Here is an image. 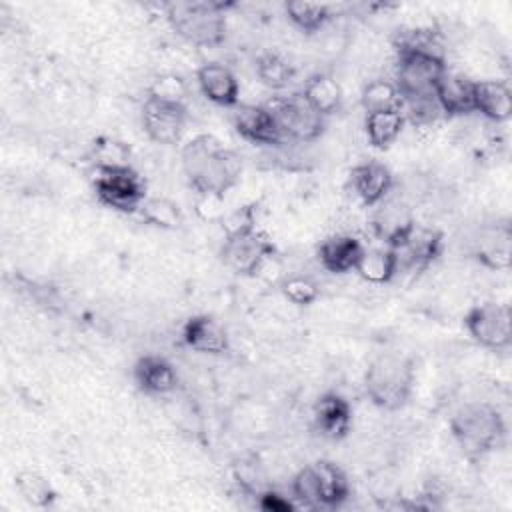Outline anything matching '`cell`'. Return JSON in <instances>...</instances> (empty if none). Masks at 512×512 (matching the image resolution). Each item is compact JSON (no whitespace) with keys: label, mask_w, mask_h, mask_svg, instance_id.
Instances as JSON below:
<instances>
[{"label":"cell","mask_w":512,"mask_h":512,"mask_svg":"<svg viewBox=\"0 0 512 512\" xmlns=\"http://www.w3.org/2000/svg\"><path fill=\"white\" fill-rule=\"evenodd\" d=\"M274 114V120L280 128L284 140L308 144L322 136L326 118L320 116L302 94L278 96L266 104Z\"/></svg>","instance_id":"obj_8"},{"label":"cell","mask_w":512,"mask_h":512,"mask_svg":"<svg viewBox=\"0 0 512 512\" xmlns=\"http://www.w3.org/2000/svg\"><path fill=\"white\" fill-rule=\"evenodd\" d=\"M474 258L492 270H506L510 266V228L496 224L484 228L474 246Z\"/></svg>","instance_id":"obj_24"},{"label":"cell","mask_w":512,"mask_h":512,"mask_svg":"<svg viewBox=\"0 0 512 512\" xmlns=\"http://www.w3.org/2000/svg\"><path fill=\"white\" fill-rule=\"evenodd\" d=\"M138 214L142 220L154 228L160 230H178L184 224V214L178 202L166 198V196H152L146 198L140 206Z\"/></svg>","instance_id":"obj_29"},{"label":"cell","mask_w":512,"mask_h":512,"mask_svg":"<svg viewBox=\"0 0 512 512\" xmlns=\"http://www.w3.org/2000/svg\"><path fill=\"white\" fill-rule=\"evenodd\" d=\"M406 124L404 110H388V112H372L364 118V132L368 144L378 150L390 148L402 134Z\"/></svg>","instance_id":"obj_26"},{"label":"cell","mask_w":512,"mask_h":512,"mask_svg":"<svg viewBox=\"0 0 512 512\" xmlns=\"http://www.w3.org/2000/svg\"><path fill=\"white\" fill-rule=\"evenodd\" d=\"M284 12L292 26L304 34H316L332 20V8L328 4L318 2H286Z\"/></svg>","instance_id":"obj_27"},{"label":"cell","mask_w":512,"mask_h":512,"mask_svg":"<svg viewBox=\"0 0 512 512\" xmlns=\"http://www.w3.org/2000/svg\"><path fill=\"white\" fill-rule=\"evenodd\" d=\"M474 112L492 124L512 116V88L506 80H474Z\"/></svg>","instance_id":"obj_21"},{"label":"cell","mask_w":512,"mask_h":512,"mask_svg":"<svg viewBox=\"0 0 512 512\" xmlns=\"http://www.w3.org/2000/svg\"><path fill=\"white\" fill-rule=\"evenodd\" d=\"M350 184L360 204L366 208H374L392 192L394 176L384 162L366 160L352 168Z\"/></svg>","instance_id":"obj_14"},{"label":"cell","mask_w":512,"mask_h":512,"mask_svg":"<svg viewBox=\"0 0 512 512\" xmlns=\"http://www.w3.org/2000/svg\"><path fill=\"white\" fill-rule=\"evenodd\" d=\"M230 4L192 0L166 4V20L170 28L188 44L198 48H214L226 38V10Z\"/></svg>","instance_id":"obj_4"},{"label":"cell","mask_w":512,"mask_h":512,"mask_svg":"<svg viewBox=\"0 0 512 512\" xmlns=\"http://www.w3.org/2000/svg\"><path fill=\"white\" fill-rule=\"evenodd\" d=\"M364 248L366 246L354 234L336 232L324 238L318 246V260L330 274H348L356 270Z\"/></svg>","instance_id":"obj_20"},{"label":"cell","mask_w":512,"mask_h":512,"mask_svg":"<svg viewBox=\"0 0 512 512\" xmlns=\"http://www.w3.org/2000/svg\"><path fill=\"white\" fill-rule=\"evenodd\" d=\"M276 254V246L270 236L256 228L248 216L226 230V238L220 250L222 262L240 276H256Z\"/></svg>","instance_id":"obj_5"},{"label":"cell","mask_w":512,"mask_h":512,"mask_svg":"<svg viewBox=\"0 0 512 512\" xmlns=\"http://www.w3.org/2000/svg\"><path fill=\"white\" fill-rule=\"evenodd\" d=\"M468 336L482 348L506 350L512 344V314L504 302H480L464 316Z\"/></svg>","instance_id":"obj_9"},{"label":"cell","mask_w":512,"mask_h":512,"mask_svg":"<svg viewBox=\"0 0 512 512\" xmlns=\"http://www.w3.org/2000/svg\"><path fill=\"white\" fill-rule=\"evenodd\" d=\"M414 222L416 218L410 204L400 196H392V192L374 206V212L370 216V226L374 234L384 242V246L390 248L400 246Z\"/></svg>","instance_id":"obj_11"},{"label":"cell","mask_w":512,"mask_h":512,"mask_svg":"<svg viewBox=\"0 0 512 512\" xmlns=\"http://www.w3.org/2000/svg\"><path fill=\"white\" fill-rule=\"evenodd\" d=\"M444 248V234L438 228L418 224L408 230L398 248H394L400 256V266H410L416 270L428 268Z\"/></svg>","instance_id":"obj_13"},{"label":"cell","mask_w":512,"mask_h":512,"mask_svg":"<svg viewBox=\"0 0 512 512\" xmlns=\"http://www.w3.org/2000/svg\"><path fill=\"white\" fill-rule=\"evenodd\" d=\"M416 380L414 362L402 354L376 356L364 374V390L370 402L380 410H400L412 396Z\"/></svg>","instance_id":"obj_3"},{"label":"cell","mask_w":512,"mask_h":512,"mask_svg":"<svg viewBox=\"0 0 512 512\" xmlns=\"http://www.w3.org/2000/svg\"><path fill=\"white\" fill-rule=\"evenodd\" d=\"M14 486L24 502L34 508H48L56 500V492L48 478L34 470H22L14 476Z\"/></svg>","instance_id":"obj_31"},{"label":"cell","mask_w":512,"mask_h":512,"mask_svg":"<svg viewBox=\"0 0 512 512\" xmlns=\"http://www.w3.org/2000/svg\"><path fill=\"white\" fill-rule=\"evenodd\" d=\"M314 426L328 440H342L352 426V406L338 392H324L314 404Z\"/></svg>","instance_id":"obj_18"},{"label":"cell","mask_w":512,"mask_h":512,"mask_svg":"<svg viewBox=\"0 0 512 512\" xmlns=\"http://www.w3.org/2000/svg\"><path fill=\"white\" fill-rule=\"evenodd\" d=\"M92 188L96 198L122 214H134L144 204L146 182L132 166H94Z\"/></svg>","instance_id":"obj_6"},{"label":"cell","mask_w":512,"mask_h":512,"mask_svg":"<svg viewBox=\"0 0 512 512\" xmlns=\"http://www.w3.org/2000/svg\"><path fill=\"white\" fill-rule=\"evenodd\" d=\"M360 104L366 114L404 108V100H402L394 80H386V78H376V80L366 82L360 92Z\"/></svg>","instance_id":"obj_28"},{"label":"cell","mask_w":512,"mask_h":512,"mask_svg":"<svg viewBox=\"0 0 512 512\" xmlns=\"http://www.w3.org/2000/svg\"><path fill=\"white\" fill-rule=\"evenodd\" d=\"M278 288L282 296L294 306H310L320 296V286L310 276H304V274L284 276Z\"/></svg>","instance_id":"obj_32"},{"label":"cell","mask_w":512,"mask_h":512,"mask_svg":"<svg viewBox=\"0 0 512 512\" xmlns=\"http://www.w3.org/2000/svg\"><path fill=\"white\" fill-rule=\"evenodd\" d=\"M434 100L444 116H466L474 112V80L446 68L434 86Z\"/></svg>","instance_id":"obj_17"},{"label":"cell","mask_w":512,"mask_h":512,"mask_svg":"<svg viewBox=\"0 0 512 512\" xmlns=\"http://www.w3.org/2000/svg\"><path fill=\"white\" fill-rule=\"evenodd\" d=\"M232 124L240 138L254 146H280L286 142L266 104H238Z\"/></svg>","instance_id":"obj_12"},{"label":"cell","mask_w":512,"mask_h":512,"mask_svg":"<svg viewBox=\"0 0 512 512\" xmlns=\"http://www.w3.org/2000/svg\"><path fill=\"white\" fill-rule=\"evenodd\" d=\"M450 432L464 456L476 460L498 450L506 440V422L488 402H466L450 418Z\"/></svg>","instance_id":"obj_2"},{"label":"cell","mask_w":512,"mask_h":512,"mask_svg":"<svg viewBox=\"0 0 512 512\" xmlns=\"http://www.w3.org/2000/svg\"><path fill=\"white\" fill-rule=\"evenodd\" d=\"M396 52V70L394 84L406 102L422 100L434 96V86L444 74L446 58L414 52V50H394Z\"/></svg>","instance_id":"obj_7"},{"label":"cell","mask_w":512,"mask_h":512,"mask_svg":"<svg viewBox=\"0 0 512 512\" xmlns=\"http://www.w3.org/2000/svg\"><path fill=\"white\" fill-rule=\"evenodd\" d=\"M94 166H130V146L112 136H100L92 144Z\"/></svg>","instance_id":"obj_33"},{"label":"cell","mask_w":512,"mask_h":512,"mask_svg":"<svg viewBox=\"0 0 512 512\" xmlns=\"http://www.w3.org/2000/svg\"><path fill=\"white\" fill-rule=\"evenodd\" d=\"M320 508H340L350 498V480L346 472L332 460H316L312 464Z\"/></svg>","instance_id":"obj_23"},{"label":"cell","mask_w":512,"mask_h":512,"mask_svg":"<svg viewBox=\"0 0 512 512\" xmlns=\"http://www.w3.org/2000/svg\"><path fill=\"white\" fill-rule=\"evenodd\" d=\"M132 378L140 392L162 396L178 386V372L174 364L160 354H144L132 366Z\"/></svg>","instance_id":"obj_16"},{"label":"cell","mask_w":512,"mask_h":512,"mask_svg":"<svg viewBox=\"0 0 512 512\" xmlns=\"http://www.w3.org/2000/svg\"><path fill=\"white\" fill-rule=\"evenodd\" d=\"M256 76L270 90H284L294 78V66L278 52H264L256 58Z\"/></svg>","instance_id":"obj_30"},{"label":"cell","mask_w":512,"mask_h":512,"mask_svg":"<svg viewBox=\"0 0 512 512\" xmlns=\"http://www.w3.org/2000/svg\"><path fill=\"white\" fill-rule=\"evenodd\" d=\"M196 82L206 100H210L216 106H238L240 96V84L236 74L220 64V62H206L196 72Z\"/></svg>","instance_id":"obj_19"},{"label":"cell","mask_w":512,"mask_h":512,"mask_svg":"<svg viewBox=\"0 0 512 512\" xmlns=\"http://www.w3.org/2000/svg\"><path fill=\"white\" fill-rule=\"evenodd\" d=\"M182 342L200 354H224L230 348L224 324L210 314L190 316L182 326Z\"/></svg>","instance_id":"obj_15"},{"label":"cell","mask_w":512,"mask_h":512,"mask_svg":"<svg viewBox=\"0 0 512 512\" xmlns=\"http://www.w3.org/2000/svg\"><path fill=\"white\" fill-rule=\"evenodd\" d=\"M258 506L262 510H268V512H292L296 508V502L294 498H288L276 490H260L258 494Z\"/></svg>","instance_id":"obj_35"},{"label":"cell","mask_w":512,"mask_h":512,"mask_svg":"<svg viewBox=\"0 0 512 512\" xmlns=\"http://www.w3.org/2000/svg\"><path fill=\"white\" fill-rule=\"evenodd\" d=\"M300 94L324 118L338 112L342 106V98H344L342 86L328 72H316V74L308 76Z\"/></svg>","instance_id":"obj_25"},{"label":"cell","mask_w":512,"mask_h":512,"mask_svg":"<svg viewBox=\"0 0 512 512\" xmlns=\"http://www.w3.org/2000/svg\"><path fill=\"white\" fill-rule=\"evenodd\" d=\"M188 120L184 102L146 96L142 104V128L146 136L162 146L178 144Z\"/></svg>","instance_id":"obj_10"},{"label":"cell","mask_w":512,"mask_h":512,"mask_svg":"<svg viewBox=\"0 0 512 512\" xmlns=\"http://www.w3.org/2000/svg\"><path fill=\"white\" fill-rule=\"evenodd\" d=\"M400 268H402L400 256L394 248L376 246V248H364L354 272L372 286H384L396 278Z\"/></svg>","instance_id":"obj_22"},{"label":"cell","mask_w":512,"mask_h":512,"mask_svg":"<svg viewBox=\"0 0 512 512\" xmlns=\"http://www.w3.org/2000/svg\"><path fill=\"white\" fill-rule=\"evenodd\" d=\"M180 162L190 188L202 196H224L242 174V158L212 134L190 138L180 150Z\"/></svg>","instance_id":"obj_1"},{"label":"cell","mask_w":512,"mask_h":512,"mask_svg":"<svg viewBox=\"0 0 512 512\" xmlns=\"http://www.w3.org/2000/svg\"><path fill=\"white\" fill-rule=\"evenodd\" d=\"M148 96L154 98H162V100H174V102H184L186 96V86L182 82V78L174 76V74H166L154 80V84L148 90Z\"/></svg>","instance_id":"obj_34"}]
</instances>
